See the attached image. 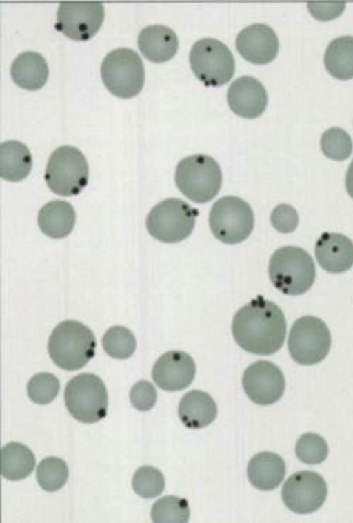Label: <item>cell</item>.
Returning a JSON list of instances; mask_svg holds the SVG:
<instances>
[{
  "instance_id": "obj_24",
  "label": "cell",
  "mask_w": 353,
  "mask_h": 523,
  "mask_svg": "<svg viewBox=\"0 0 353 523\" xmlns=\"http://www.w3.org/2000/svg\"><path fill=\"white\" fill-rule=\"evenodd\" d=\"M32 161L28 147L17 141H8L1 144L0 175L9 181L24 179L30 172Z\"/></svg>"
},
{
  "instance_id": "obj_6",
  "label": "cell",
  "mask_w": 353,
  "mask_h": 523,
  "mask_svg": "<svg viewBox=\"0 0 353 523\" xmlns=\"http://www.w3.org/2000/svg\"><path fill=\"white\" fill-rule=\"evenodd\" d=\"M101 74L107 89L122 99L138 94L145 81L143 61L130 48H118L108 53L102 62Z\"/></svg>"
},
{
  "instance_id": "obj_33",
  "label": "cell",
  "mask_w": 353,
  "mask_h": 523,
  "mask_svg": "<svg viewBox=\"0 0 353 523\" xmlns=\"http://www.w3.org/2000/svg\"><path fill=\"white\" fill-rule=\"evenodd\" d=\"M60 384L57 378L50 373H39L33 376L27 384L30 399L38 404L50 403L59 391Z\"/></svg>"
},
{
  "instance_id": "obj_19",
  "label": "cell",
  "mask_w": 353,
  "mask_h": 523,
  "mask_svg": "<svg viewBox=\"0 0 353 523\" xmlns=\"http://www.w3.org/2000/svg\"><path fill=\"white\" fill-rule=\"evenodd\" d=\"M137 43L141 52L147 59L158 63L172 58L179 47L176 33L162 25L144 28L138 36Z\"/></svg>"
},
{
  "instance_id": "obj_34",
  "label": "cell",
  "mask_w": 353,
  "mask_h": 523,
  "mask_svg": "<svg viewBox=\"0 0 353 523\" xmlns=\"http://www.w3.org/2000/svg\"><path fill=\"white\" fill-rule=\"evenodd\" d=\"M157 398L155 387L146 380L139 381L130 391V400L132 406L141 411L151 409L156 403Z\"/></svg>"
},
{
  "instance_id": "obj_35",
  "label": "cell",
  "mask_w": 353,
  "mask_h": 523,
  "mask_svg": "<svg viewBox=\"0 0 353 523\" xmlns=\"http://www.w3.org/2000/svg\"><path fill=\"white\" fill-rule=\"evenodd\" d=\"M270 220L276 230L282 233H289L296 228L299 216L293 207L288 204H280L273 209Z\"/></svg>"
},
{
  "instance_id": "obj_16",
  "label": "cell",
  "mask_w": 353,
  "mask_h": 523,
  "mask_svg": "<svg viewBox=\"0 0 353 523\" xmlns=\"http://www.w3.org/2000/svg\"><path fill=\"white\" fill-rule=\"evenodd\" d=\"M236 47L248 61L254 64H267L277 55L279 39L272 28L265 24L255 23L238 34Z\"/></svg>"
},
{
  "instance_id": "obj_25",
  "label": "cell",
  "mask_w": 353,
  "mask_h": 523,
  "mask_svg": "<svg viewBox=\"0 0 353 523\" xmlns=\"http://www.w3.org/2000/svg\"><path fill=\"white\" fill-rule=\"evenodd\" d=\"M1 462L2 476L15 481L24 479L32 473L36 458L27 446L12 442L2 448Z\"/></svg>"
},
{
  "instance_id": "obj_32",
  "label": "cell",
  "mask_w": 353,
  "mask_h": 523,
  "mask_svg": "<svg viewBox=\"0 0 353 523\" xmlns=\"http://www.w3.org/2000/svg\"><path fill=\"white\" fill-rule=\"evenodd\" d=\"M321 147L327 158L343 161L351 155L353 144L350 136L345 130L339 127H332L323 134Z\"/></svg>"
},
{
  "instance_id": "obj_14",
  "label": "cell",
  "mask_w": 353,
  "mask_h": 523,
  "mask_svg": "<svg viewBox=\"0 0 353 523\" xmlns=\"http://www.w3.org/2000/svg\"><path fill=\"white\" fill-rule=\"evenodd\" d=\"M242 384L253 402L270 405L276 402L283 396L285 381L281 370L275 364L259 360L245 370Z\"/></svg>"
},
{
  "instance_id": "obj_23",
  "label": "cell",
  "mask_w": 353,
  "mask_h": 523,
  "mask_svg": "<svg viewBox=\"0 0 353 523\" xmlns=\"http://www.w3.org/2000/svg\"><path fill=\"white\" fill-rule=\"evenodd\" d=\"M73 207L64 201L56 200L45 204L39 210L37 222L41 231L52 238H62L72 232L75 224Z\"/></svg>"
},
{
  "instance_id": "obj_8",
  "label": "cell",
  "mask_w": 353,
  "mask_h": 523,
  "mask_svg": "<svg viewBox=\"0 0 353 523\" xmlns=\"http://www.w3.org/2000/svg\"><path fill=\"white\" fill-rule=\"evenodd\" d=\"M196 214L185 201L168 198L150 210L146 219V227L149 234L159 241L178 243L192 233Z\"/></svg>"
},
{
  "instance_id": "obj_15",
  "label": "cell",
  "mask_w": 353,
  "mask_h": 523,
  "mask_svg": "<svg viewBox=\"0 0 353 523\" xmlns=\"http://www.w3.org/2000/svg\"><path fill=\"white\" fill-rule=\"evenodd\" d=\"M196 365L193 358L181 351H170L154 365L152 377L155 384L168 391H181L194 380Z\"/></svg>"
},
{
  "instance_id": "obj_4",
  "label": "cell",
  "mask_w": 353,
  "mask_h": 523,
  "mask_svg": "<svg viewBox=\"0 0 353 523\" xmlns=\"http://www.w3.org/2000/svg\"><path fill=\"white\" fill-rule=\"evenodd\" d=\"M175 182L180 192L198 203L212 200L221 187L222 174L211 156L194 154L183 158L176 166Z\"/></svg>"
},
{
  "instance_id": "obj_13",
  "label": "cell",
  "mask_w": 353,
  "mask_h": 523,
  "mask_svg": "<svg viewBox=\"0 0 353 523\" xmlns=\"http://www.w3.org/2000/svg\"><path fill=\"white\" fill-rule=\"evenodd\" d=\"M104 15V6L101 3H61L58 8L55 28L71 39L86 41L99 31Z\"/></svg>"
},
{
  "instance_id": "obj_12",
  "label": "cell",
  "mask_w": 353,
  "mask_h": 523,
  "mask_svg": "<svg viewBox=\"0 0 353 523\" xmlns=\"http://www.w3.org/2000/svg\"><path fill=\"white\" fill-rule=\"evenodd\" d=\"M327 495L325 480L310 471H301L290 476L283 485L281 497L288 509L295 513L308 514L318 510Z\"/></svg>"
},
{
  "instance_id": "obj_1",
  "label": "cell",
  "mask_w": 353,
  "mask_h": 523,
  "mask_svg": "<svg viewBox=\"0 0 353 523\" xmlns=\"http://www.w3.org/2000/svg\"><path fill=\"white\" fill-rule=\"evenodd\" d=\"M232 331L242 349L253 354L268 356L282 347L286 321L276 304L259 296L236 313Z\"/></svg>"
},
{
  "instance_id": "obj_21",
  "label": "cell",
  "mask_w": 353,
  "mask_h": 523,
  "mask_svg": "<svg viewBox=\"0 0 353 523\" xmlns=\"http://www.w3.org/2000/svg\"><path fill=\"white\" fill-rule=\"evenodd\" d=\"M178 413L181 422L190 429H201L210 424L217 415L213 398L200 390L185 393L179 402Z\"/></svg>"
},
{
  "instance_id": "obj_11",
  "label": "cell",
  "mask_w": 353,
  "mask_h": 523,
  "mask_svg": "<svg viewBox=\"0 0 353 523\" xmlns=\"http://www.w3.org/2000/svg\"><path fill=\"white\" fill-rule=\"evenodd\" d=\"M254 214L250 205L236 196H224L213 205L209 225L214 236L226 244L245 240L254 227Z\"/></svg>"
},
{
  "instance_id": "obj_5",
  "label": "cell",
  "mask_w": 353,
  "mask_h": 523,
  "mask_svg": "<svg viewBox=\"0 0 353 523\" xmlns=\"http://www.w3.org/2000/svg\"><path fill=\"white\" fill-rule=\"evenodd\" d=\"M64 399L69 413L81 422H97L107 414L108 391L103 380L94 374L81 373L71 379Z\"/></svg>"
},
{
  "instance_id": "obj_29",
  "label": "cell",
  "mask_w": 353,
  "mask_h": 523,
  "mask_svg": "<svg viewBox=\"0 0 353 523\" xmlns=\"http://www.w3.org/2000/svg\"><path fill=\"white\" fill-rule=\"evenodd\" d=\"M102 345L110 356L117 359H125L134 352L136 340L128 329L117 325L107 330L102 339Z\"/></svg>"
},
{
  "instance_id": "obj_36",
  "label": "cell",
  "mask_w": 353,
  "mask_h": 523,
  "mask_svg": "<svg viewBox=\"0 0 353 523\" xmlns=\"http://www.w3.org/2000/svg\"><path fill=\"white\" fill-rule=\"evenodd\" d=\"M345 4L341 3H308V9L312 15L321 21L329 20L341 14L345 8Z\"/></svg>"
},
{
  "instance_id": "obj_22",
  "label": "cell",
  "mask_w": 353,
  "mask_h": 523,
  "mask_svg": "<svg viewBox=\"0 0 353 523\" xmlns=\"http://www.w3.org/2000/svg\"><path fill=\"white\" fill-rule=\"evenodd\" d=\"M13 81L28 90L41 88L48 78V66L44 57L38 52H24L13 61L10 69Z\"/></svg>"
},
{
  "instance_id": "obj_17",
  "label": "cell",
  "mask_w": 353,
  "mask_h": 523,
  "mask_svg": "<svg viewBox=\"0 0 353 523\" xmlns=\"http://www.w3.org/2000/svg\"><path fill=\"white\" fill-rule=\"evenodd\" d=\"M227 99L232 112L245 119L259 116L268 103L267 92L263 84L248 76L239 77L231 83Z\"/></svg>"
},
{
  "instance_id": "obj_20",
  "label": "cell",
  "mask_w": 353,
  "mask_h": 523,
  "mask_svg": "<svg viewBox=\"0 0 353 523\" xmlns=\"http://www.w3.org/2000/svg\"><path fill=\"white\" fill-rule=\"evenodd\" d=\"M285 471V463L280 455L272 452H261L250 460L248 477L254 487L270 491L282 482Z\"/></svg>"
},
{
  "instance_id": "obj_27",
  "label": "cell",
  "mask_w": 353,
  "mask_h": 523,
  "mask_svg": "<svg viewBox=\"0 0 353 523\" xmlns=\"http://www.w3.org/2000/svg\"><path fill=\"white\" fill-rule=\"evenodd\" d=\"M150 515L157 523H185L190 518V508L184 498L164 496L152 505Z\"/></svg>"
},
{
  "instance_id": "obj_3",
  "label": "cell",
  "mask_w": 353,
  "mask_h": 523,
  "mask_svg": "<svg viewBox=\"0 0 353 523\" xmlns=\"http://www.w3.org/2000/svg\"><path fill=\"white\" fill-rule=\"evenodd\" d=\"M269 276L274 286L287 295L305 293L312 286L316 267L303 249L287 246L276 250L269 263Z\"/></svg>"
},
{
  "instance_id": "obj_10",
  "label": "cell",
  "mask_w": 353,
  "mask_h": 523,
  "mask_svg": "<svg viewBox=\"0 0 353 523\" xmlns=\"http://www.w3.org/2000/svg\"><path fill=\"white\" fill-rule=\"evenodd\" d=\"M331 335L326 324L320 318L305 316L292 325L288 340L292 358L303 365L322 361L330 351Z\"/></svg>"
},
{
  "instance_id": "obj_30",
  "label": "cell",
  "mask_w": 353,
  "mask_h": 523,
  "mask_svg": "<svg viewBox=\"0 0 353 523\" xmlns=\"http://www.w3.org/2000/svg\"><path fill=\"white\" fill-rule=\"evenodd\" d=\"M165 478L157 469L144 466L139 468L132 478V488L134 492L143 498H154L164 490Z\"/></svg>"
},
{
  "instance_id": "obj_2",
  "label": "cell",
  "mask_w": 353,
  "mask_h": 523,
  "mask_svg": "<svg viewBox=\"0 0 353 523\" xmlns=\"http://www.w3.org/2000/svg\"><path fill=\"white\" fill-rule=\"evenodd\" d=\"M96 341L92 331L76 320L59 323L50 336L48 350L55 365L67 371L82 368L94 355Z\"/></svg>"
},
{
  "instance_id": "obj_37",
  "label": "cell",
  "mask_w": 353,
  "mask_h": 523,
  "mask_svg": "<svg viewBox=\"0 0 353 523\" xmlns=\"http://www.w3.org/2000/svg\"><path fill=\"white\" fill-rule=\"evenodd\" d=\"M345 186L347 193L353 198V160L352 161L347 171Z\"/></svg>"
},
{
  "instance_id": "obj_18",
  "label": "cell",
  "mask_w": 353,
  "mask_h": 523,
  "mask_svg": "<svg viewBox=\"0 0 353 523\" xmlns=\"http://www.w3.org/2000/svg\"><path fill=\"white\" fill-rule=\"evenodd\" d=\"M314 253L320 266L330 273H342L353 265V243L339 233H323L316 243Z\"/></svg>"
},
{
  "instance_id": "obj_9",
  "label": "cell",
  "mask_w": 353,
  "mask_h": 523,
  "mask_svg": "<svg viewBox=\"0 0 353 523\" xmlns=\"http://www.w3.org/2000/svg\"><path fill=\"white\" fill-rule=\"evenodd\" d=\"M190 63L195 76L206 86H221L233 76L232 53L221 41L212 38L197 41L190 52Z\"/></svg>"
},
{
  "instance_id": "obj_7",
  "label": "cell",
  "mask_w": 353,
  "mask_h": 523,
  "mask_svg": "<svg viewBox=\"0 0 353 523\" xmlns=\"http://www.w3.org/2000/svg\"><path fill=\"white\" fill-rule=\"evenodd\" d=\"M88 165L77 148L63 145L50 155L46 169L48 187L56 194L70 196L78 194L87 185Z\"/></svg>"
},
{
  "instance_id": "obj_28",
  "label": "cell",
  "mask_w": 353,
  "mask_h": 523,
  "mask_svg": "<svg viewBox=\"0 0 353 523\" xmlns=\"http://www.w3.org/2000/svg\"><path fill=\"white\" fill-rule=\"evenodd\" d=\"M69 471L66 463L57 457H47L38 464L36 478L39 486L49 492L62 488L68 478Z\"/></svg>"
},
{
  "instance_id": "obj_26",
  "label": "cell",
  "mask_w": 353,
  "mask_h": 523,
  "mask_svg": "<svg viewBox=\"0 0 353 523\" xmlns=\"http://www.w3.org/2000/svg\"><path fill=\"white\" fill-rule=\"evenodd\" d=\"M327 71L334 78L347 80L353 78V37L343 36L332 40L324 55Z\"/></svg>"
},
{
  "instance_id": "obj_31",
  "label": "cell",
  "mask_w": 353,
  "mask_h": 523,
  "mask_svg": "<svg viewBox=\"0 0 353 523\" xmlns=\"http://www.w3.org/2000/svg\"><path fill=\"white\" fill-rule=\"evenodd\" d=\"M295 453L298 459L307 464H319L328 455V446L325 439L319 434L306 433L297 440Z\"/></svg>"
}]
</instances>
